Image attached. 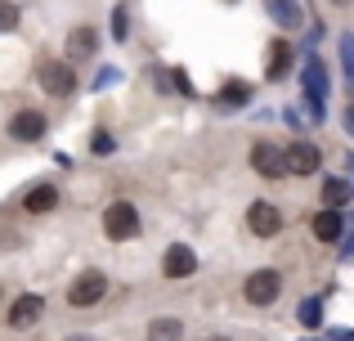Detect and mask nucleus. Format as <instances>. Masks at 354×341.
<instances>
[{"instance_id": "nucleus-1", "label": "nucleus", "mask_w": 354, "mask_h": 341, "mask_svg": "<svg viewBox=\"0 0 354 341\" xmlns=\"http://www.w3.org/2000/svg\"><path fill=\"white\" fill-rule=\"evenodd\" d=\"M301 90H305V113H310V122H323V117H328L332 77H328V63L314 50L305 54V63H301Z\"/></svg>"}, {"instance_id": "nucleus-2", "label": "nucleus", "mask_w": 354, "mask_h": 341, "mask_svg": "<svg viewBox=\"0 0 354 341\" xmlns=\"http://www.w3.org/2000/svg\"><path fill=\"white\" fill-rule=\"evenodd\" d=\"M36 86L50 99H68L72 90H77V63L72 59H45L41 68H36Z\"/></svg>"}, {"instance_id": "nucleus-3", "label": "nucleus", "mask_w": 354, "mask_h": 341, "mask_svg": "<svg viewBox=\"0 0 354 341\" xmlns=\"http://www.w3.org/2000/svg\"><path fill=\"white\" fill-rule=\"evenodd\" d=\"M139 229H144V216H139L135 202H113V207L104 211V234L108 243H130V238H139Z\"/></svg>"}, {"instance_id": "nucleus-4", "label": "nucleus", "mask_w": 354, "mask_h": 341, "mask_svg": "<svg viewBox=\"0 0 354 341\" xmlns=\"http://www.w3.org/2000/svg\"><path fill=\"white\" fill-rule=\"evenodd\" d=\"M104 297H108V274L104 270L77 274V279H72V288H68V306L72 310H90V306H99Z\"/></svg>"}, {"instance_id": "nucleus-5", "label": "nucleus", "mask_w": 354, "mask_h": 341, "mask_svg": "<svg viewBox=\"0 0 354 341\" xmlns=\"http://www.w3.org/2000/svg\"><path fill=\"white\" fill-rule=\"evenodd\" d=\"M242 297H247L251 306H274V301L283 297V274H278L274 265H265V270H251L247 283H242Z\"/></svg>"}, {"instance_id": "nucleus-6", "label": "nucleus", "mask_w": 354, "mask_h": 341, "mask_svg": "<svg viewBox=\"0 0 354 341\" xmlns=\"http://www.w3.org/2000/svg\"><path fill=\"white\" fill-rule=\"evenodd\" d=\"M247 229L256 238H278V234H283V207L269 202V198H256L247 207Z\"/></svg>"}, {"instance_id": "nucleus-7", "label": "nucleus", "mask_w": 354, "mask_h": 341, "mask_svg": "<svg viewBox=\"0 0 354 341\" xmlns=\"http://www.w3.org/2000/svg\"><path fill=\"white\" fill-rule=\"evenodd\" d=\"M283 153H287V175H296V180H310V175H319V167H323V149L310 144V140H292Z\"/></svg>"}, {"instance_id": "nucleus-8", "label": "nucleus", "mask_w": 354, "mask_h": 341, "mask_svg": "<svg viewBox=\"0 0 354 341\" xmlns=\"http://www.w3.org/2000/svg\"><path fill=\"white\" fill-rule=\"evenodd\" d=\"M251 171H256L260 180H283L287 175V153L278 149L274 140H256L251 144Z\"/></svg>"}, {"instance_id": "nucleus-9", "label": "nucleus", "mask_w": 354, "mask_h": 341, "mask_svg": "<svg viewBox=\"0 0 354 341\" xmlns=\"http://www.w3.org/2000/svg\"><path fill=\"white\" fill-rule=\"evenodd\" d=\"M45 131H50V117L36 113V108H18V113L9 117V140H18V144L45 140Z\"/></svg>"}, {"instance_id": "nucleus-10", "label": "nucleus", "mask_w": 354, "mask_h": 341, "mask_svg": "<svg viewBox=\"0 0 354 341\" xmlns=\"http://www.w3.org/2000/svg\"><path fill=\"white\" fill-rule=\"evenodd\" d=\"M198 274V252L189 243H171L162 256V279H193Z\"/></svg>"}, {"instance_id": "nucleus-11", "label": "nucleus", "mask_w": 354, "mask_h": 341, "mask_svg": "<svg viewBox=\"0 0 354 341\" xmlns=\"http://www.w3.org/2000/svg\"><path fill=\"white\" fill-rule=\"evenodd\" d=\"M41 315H45V297L41 292H23V297L9 306V328H32V324H41Z\"/></svg>"}, {"instance_id": "nucleus-12", "label": "nucleus", "mask_w": 354, "mask_h": 341, "mask_svg": "<svg viewBox=\"0 0 354 341\" xmlns=\"http://www.w3.org/2000/svg\"><path fill=\"white\" fill-rule=\"evenodd\" d=\"M260 5H265V14L274 18V27H283L287 36L305 27V9H301V0H260Z\"/></svg>"}, {"instance_id": "nucleus-13", "label": "nucleus", "mask_w": 354, "mask_h": 341, "mask_svg": "<svg viewBox=\"0 0 354 341\" xmlns=\"http://www.w3.org/2000/svg\"><path fill=\"white\" fill-rule=\"evenodd\" d=\"M95 54H99V27H90V23L72 27L68 32V59L86 63V59H95Z\"/></svg>"}, {"instance_id": "nucleus-14", "label": "nucleus", "mask_w": 354, "mask_h": 341, "mask_svg": "<svg viewBox=\"0 0 354 341\" xmlns=\"http://www.w3.org/2000/svg\"><path fill=\"white\" fill-rule=\"evenodd\" d=\"M59 184H50V180H41V184H32V189L23 193V207L32 211V216H50L54 207H59Z\"/></svg>"}, {"instance_id": "nucleus-15", "label": "nucleus", "mask_w": 354, "mask_h": 341, "mask_svg": "<svg viewBox=\"0 0 354 341\" xmlns=\"http://www.w3.org/2000/svg\"><path fill=\"white\" fill-rule=\"evenodd\" d=\"M269 68H265V81H283L287 72H292V59H296V50H292V41L287 36H278V41H269Z\"/></svg>"}, {"instance_id": "nucleus-16", "label": "nucleus", "mask_w": 354, "mask_h": 341, "mask_svg": "<svg viewBox=\"0 0 354 341\" xmlns=\"http://www.w3.org/2000/svg\"><path fill=\"white\" fill-rule=\"evenodd\" d=\"M341 234H346V220H341L337 207H323L319 216H314V238H319L323 247H337Z\"/></svg>"}, {"instance_id": "nucleus-17", "label": "nucleus", "mask_w": 354, "mask_h": 341, "mask_svg": "<svg viewBox=\"0 0 354 341\" xmlns=\"http://www.w3.org/2000/svg\"><path fill=\"white\" fill-rule=\"evenodd\" d=\"M251 99H256L251 81H225V86L216 90V108H225V113H238V108L251 104Z\"/></svg>"}, {"instance_id": "nucleus-18", "label": "nucleus", "mask_w": 354, "mask_h": 341, "mask_svg": "<svg viewBox=\"0 0 354 341\" xmlns=\"http://www.w3.org/2000/svg\"><path fill=\"white\" fill-rule=\"evenodd\" d=\"M319 198H323V207H350L354 202V184L350 180H341V175H328V180H323V189H319Z\"/></svg>"}, {"instance_id": "nucleus-19", "label": "nucleus", "mask_w": 354, "mask_h": 341, "mask_svg": "<svg viewBox=\"0 0 354 341\" xmlns=\"http://www.w3.org/2000/svg\"><path fill=\"white\" fill-rule=\"evenodd\" d=\"M148 341H184V319L157 315L153 324H148Z\"/></svg>"}, {"instance_id": "nucleus-20", "label": "nucleus", "mask_w": 354, "mask_h": 341, "mask_svg": "<svg viewBox=\"0 0 354 341\" xmlns=\"http://www.w3.org/2000/svg\"><path fill=\"white\" fill-rule=\"evenodd\" d=\"M296 319H301L305 328H323V297H305V301H301V315H296Z\"/></svg>"}, {"instance_id": "nucleus-21", "label": "nucleus", "mask_w": 354, "mask_h": 341, "mask_svg": "<svg viewBox=\"0 0 354 341\" xmlns=\"http://www.w3.org/2000/svg\"><path fill=\"white\" fill-rule=\"evenodd\" d=\"M18 18H23V9H18L14 0H0V36H5V32H18Z\"/></svg>"}, {"instance_id": "nucleus-22", "label": "nucleus", "mask_w": 354, "mask_h": 341, "mask_svg": "<svg viewBox=\"0 0 354 341\" xmlns=\"http://www.w3.org/2000/svg\"><path fill=\"white\" fill-rule=\"evenodd\" d=\"M90 153L95 158H108V153H117V140L108 131H95V140H90Z\"/></svg>"}, {"instance_id": "nucleus-23", "label": "nucleus", "mask_w": 354, "mask_h": 341, "mask_svg": "<svg viewBox=\"0 0 354 341\" xmlns=\"http://www.w3.org/2000/svg\"><path fill=\"white\" fill-rule=\"evenodd\" d=\"M126 23H130V18H126V5H117V9H113V41H117V45L130 41V27H126Z\"/></svg>"}, {"instance_id": "nucleus-24", "label": "nucleus", "mask_w": 354, "mask_h": 341, "mask_svg": "<svg viewBox=\"0 0 354 341\" xmlns=\"http://www.w3.org/2000/svg\"><path fill=\"white\" fill-rule=\"evenodd\" d=\"M341 68H346V77H354V32L341 36Z\"/></svg>"}, {"instance_id": "nucleus-25", "label": "nucleus", "mask_w": 354, "mask_h": 341, "mask_svg": "<svg viewBox=\"0 0 354 341\" xmlns=\"http://www.w3.org/2000/svg\"><path fill=\"white\" fill-rule=\"evenodd\" d=\"M117 81H121L117 68H99V72H95V90H108V86H117Z\"/></svg>"}, {"instance_id": "nucleus-26", "label": "nucleus", "mask_w": 354, "mask_h": 341, "mask_svg": "<svg viewBox=\"0 0 354 341\" xmlns=\"http://www.w3.org/2000/svg\"><path fill=\"white\" fill-rule=\"evenodd\" d=\"M346 131H350V135H354V104H350V108H346Z\"/></svg>"}, {"instance_id": "nucleus-27", "label": "nucleus", "mask_w": 354, "mask_h": 341, "mask_svg": "<svg viewBox=\"0 0 354 341\" xmlns=\"http://www.w3.org/2000/svg\"><path fill=\"white\" fill-rule=\"evenodd\" d=\"M63 341H95L90 333H72V337H63Z\"/></svg>"}, {"instance_id": "nucleus-28", "label": "nucleus", "mask_w": 354, "mask_h": 341, "mask_svg": "<svg viewBox=\"0 0 354 341\" xmlns=\"http://www.w3.org/2000/svg\"><path fill=\"white\" fill-rule=\"evenodd\" d=\"M202 341H234V337H225V333H211V337H202Z\"/></svg>"}, {"instance_id": "nucleus-29", "label": "nucleus", "mask_w": 354, "mask_h": 341, "mask_svg": "<svg viewBox=\"0 0 354 341\" xmlns=\"http://www.w3.org/2000/svg\"><path fill=\"white\" fill-rule=\"evenodd\" d=\"M346 261H354V238H350V247H346Z\"/></svg>"}, {"instance_id": "nucleus-30", "label": "nucleus", "mask_w": 354, "mask_h": 341, "mask_svg": "<svg viewBox=\"0 0 354 341\" xmlns=\"http://www.w3.org/2000/svg\"><path fill=\"white\" fill-rule=\"evenodd\" d=\"M332 5H350V0H332Z\"/></svg>"}, {"instance_id": "nucleus-31", "label": "nucleus", "mask_w": 354, "mask_h": 341, "mask_svg": "<svg viewBox=\"0 0 354 341\" xmlns=\"http://www.w3.org/2000/svg\"><path fill=\"white\" fill-rule=\"evenodd\" d=\"M350 90H354V77H350Z\"/></svg>"}, {"instance_id": "nucleus-32", "label": "nucleus", "mask_w": 354, "mask_h": 341, "mask_svg": "<svg viewBox=\"0 0 354 341\" xmlns=\"http://www.w3.org/2000/svg\"><path fill=\"white\" fill-rule=\"evenodd\" d=\"M229 5H234V0H229Z\"/></svg>"}]
</instances>
